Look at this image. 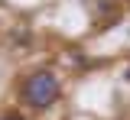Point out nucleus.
<instances>
[{
    "mask_svg": "<svg viewBox=\"0 0 130 120\" xmlns=\"http://www.w3.org/2000/svg\"><path fill=\"white\" fill-rule=\"evenodd\" d=\"M55 97H59V78L52 71H36L23 81V101L36 110H46Z\"/></svg>",
    "mask_w": 130,
    "mask_h": 120,
    "instance_id": "1",
    "label": "nucleus"
},
{
    "mask_svg": "<svg viewBox=\"0 0 130 120\" xmlns=\"http://www.w3.org/2000/svg\"><path fill=\"white\" fill-rule=\"evenodd\" d=\"M0 120H23L20 114H7V117H0Z\"/></svg>",
    "mask_w": 130,
    "mask_h": 120,
    "instance_id": "2",
    "label": "nucleus"
},
{
    "mask_svg": "<svg viewBox=\"0 0 130 120\" xmlns=\"http://www.w3.org/2000/svg\"><path fill=\"white\" fill-rule=\"evenodd\" d=\"M124 78H127V81H130V68H127V71H124Z\"/></svg>",
    "mask_w": 130,
    "mask_h": 120,
    "instance_id": "3",
    "label": "nucleus"
}]
</instances>
